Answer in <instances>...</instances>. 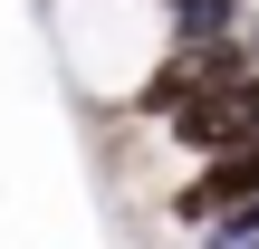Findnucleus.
<instances>
[{"mask_svg": "<svg viewBox=\"0 0 259 249\" xmlns=\"http://www.w3.org/2000/svg\"><path fill=\"white\" fill-rule=\"evenodd\" d=\"M163 144H173V154H192V163H211V154H250V144H259V67L240 77V86L192 96V106L163 125Z\"/></svg>", "mask_w": 259, "mask_h": 249, "instance_id": "f257e3e1", "label": "nucleus"}, {"mask_svg": "<svg viewBox=\"0 0 259 249\" xmlns=\"http://www.w3.org/2000/svg\"><path fill=\"white\" fill-rule=\"evenodd\" d=\"M240 0H163V48L173 38H231Z\"/></svg>", "mask_w": 259, "mask_h": 249, "instance_id": "f03ea898", "label": "nucleus"}]
</instances>
